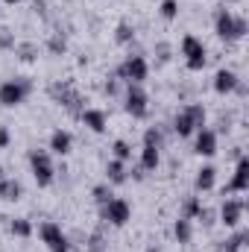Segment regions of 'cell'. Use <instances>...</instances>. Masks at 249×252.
<instances>
[{"label": "cell", "mask_w": 249, "mask_h": 252, "mask_svg": "<svg viewBox=\"0 0 249 252\" xmlns=\"http://www.w3.org/2000/svg\"><path fill=\"white\" fill-rule=\"evenodd\" d=\"M202 124H205V109L202 106H187V109H182L179 115H176V132L182 135V138H187V135H193L196 129H202Z\"/></svg>", "instance_id": "6da1fadb"}, {"label": "cell", "mask_w": 249, "mask_h": 252, "mask_svg": "<svg viewBox=\"0 0 249 252\" xmlns=\"http://www.w3.org/2000/svg\"><path fill=\"white\" fill-rule=\"evenodd\" d=\"M247 32V21L244 18H235L232 12H220L217 15V35L220 38H226V41H235V38H241Z\"/></svg>", "instance_id": "7a4b0ae2"}, {"label": "cell", "mask_w": 249, "mask_h": 252, "mask_svg": "<svg viewBox=\"0 0 249 252\" xmlns=\"http://www.w3.org/2000/svg\"><path fill=\"white\" fill-rule=\"evenodd\" d=\"M30 164H32V176L38 185H50L53 182V161L44 150H32L30 153Z\"/></svg>", "instance_id": "3957f363"}, {"label": "cell", "mask_w": 249, "mask_h": 252, "mask_svg": "<svg viewBox=\"0 0 249 252\" xmlns=\"http://www.w3.org/2000/svg\"><path fill=\"white\" fill-rule=\"evenodd\" d=\"M30 94V82L27 79H9L0 85V103L3 106H18L24 103V97Z\"/></svg>", "instance_id": "277c9868"}, {"label": "cell", "mask_w": 249, "mask_h": 252, "mask_svg": "<svg viewBox=\"0 0 249 252\" xmlns=\"http://www.w3.org/2000/svg\"><path fill=\"white\" fill-rule=\"evenodd\" d=\"M182 56H185V62H187L190 70L205 67V44H202L199 38H193V35H185V41H182Z\"/></svg>", "instance_id": "5b68a950"}, {"label": "cell", "mask_w": 249, "mask_h": 252, "mask_svg": "<svg viewBox=\"0 0 249 252\" xmlns=\"http://www.w3.org/2000/svg\"><path fill=\"white\" fill-rule=\"evenodd\" d=\"M129 214H132V208H129V202L121 199V196H112V199L103 205V217H106L112 226H124L126 220H129Z\"/></svg>", "instance_id": "8992f818"}, {"label": "cell", "mask_w": 249, "mask_h": 252, "mask_svg": "<svg viewBox=\"0 0 249 252\" xmlns=\"http://www.w3.org/2000/svg\"><path fill=\"white\" fill-rule=\"evenodd\" d=\"M38 232H41V241L47 244L50 252H67V238H64V232L56 223H41Z\"/></svg>", "instance_id": "52a82bcc"}, {"label": "cell", "mask_w": 249, "mask_h": 252, "mask_svg": "<svg viewBox=\"0 0 249 252\" xmlns=\"http://www.w3.org/2000/svg\"><path fill=\"white\" fill-rule=\"evenodd\" d=\"M126 112L132 118H144L147 115V94L138 85H129V91H126Z\"/></svg>", "instance_id": "ba28073f"}, {"label": "cell", "mask_w": 249, "mask_h": 252, "mask_svg": "<svg viewBox=\"0 0 249 252\" xmlns=\"http://www.w3.org/2000/svg\"><path fill=\"white\" fill-rule=\"evenodd\" d=\"M121 73H124L132 85H138V82H144V79H147V62H144L141 56H129L126 64L121 67Z\"/></svg>", "instance_id": "9c48e42d"}, {"label": "cell", "mask_w": 249, "mask_h": 252, "mask_svg": "<svg viewBox=\"0 0 249 252\" xmlns=\"http://www.w3.org/2000/svg\"><path fill=\"white\" fill-rule=\"evenodd\" d=\"M241 214H244V202H238V199H226L223 208H220V217H223L226 226H238Z\"/></svg>", "instance_id": "30bf717a"}, {"label": "cell", "mask_w": 249, "mask_h": 252, "mask_svg": "<svg viewBox=\"0 0 249 252\" xmlns=\"http://www.w3.org/2000/svg\"><path fill=\"white\" fill-rule=\"evenodd\" d=\"M196 153L199 156H214L217 153V135L211 129H199V135H196Z\"/></svg>", "instance_id": "8fae6325"}, {"label": "cell", "mask_w": 249, "mask_h": 252, "mask_svg": "<svg viewBox=\"0 0 249 252\" xmlns=\"http://www.w3.org/2000/svg\"><path fill=\"white\" fill-rule=\"evenodd\" d=\"M238 88V76L232 73V70H217V76H214V91L217 94H232Z\"/></svg>", "instance_id": "7c38bea8"}, {"label": "cell", "mask_w": 249, "mask_h": 252, "mask_svg": "<svg viewBox=\"0 0 249 252\" xmlns=\"http://www.w3.org/2000/svg\"><path fill=\"white\" fill-rule=\"evenodd\" d=\"M158 161H161L158 144H144V150H141V167H144V170H156Z\"/></svg>", "instance_id": "4fadbf2b"}, {"label": "cell", "mask_w": 249, "mask_h": 252, "mask_svg": "<svg viewBox=\"0 0 249 252\" xmlns=\"http://www.w3.org/2000/svg\"><path fill=\"white\" fill-rule=\"evenodd\" d=\"M82 124L88 126L91 132H103V129H106V115H103L100 109H85V112H82Z\"/></svg>", "instance_id": "5bb4252c"}, {"label": "cell", "mask_w": 249, "mask_h": 252, "mask_svg": "<svg viewBox=\"0 0 249 252\" xmlns=\"http://www.w3.org/2000/svg\"><path fill=\"white\" fill-rule=\"evenodd\" d=\"M247 185H249V161L241 158L238 170H235V179L229 182V190H247Z\"/></svg>", "instance_id": "9a60e30c"}, {"label": "cell", "mask_w": 249, "mask_h": 252, "mask_svg": "<svg viewBox=\"0 0 249 252\" xmlns=\"http://www.w3.org/2000/svg\"><path fill=\"white\" fill-rule=\"evenodd\" d=\"M50 150H53V153H59V156L70 153V135L62 132V129H59V132H53V135H50Z\"/></svg>", "instance_id": "2e32d148"}, {"label": "cell", "mask_w": 249, "mask_h": 252, "mask_svg": "<svg viewBox=\"0 0 249 252\" xmlns=\"http://www.w3.org/2000/svg\"><path fill=\"white\" fill-rule=\"evenodd\" d=\"M106 176H109V182L112 185H121V182H126V167H124V161H109V167H106Z\"/></svg>", "instance_id": "e0dca14e"}, {"label": "cell", "mask_w": 249, "mask_h": 252, "mask_svg": "<svg viewBox=\"0 0 249 252\" xmlns=\"http://www.w3.org/2000/svg\"><path fill=\"white\" fill-rule=\"evenodd\" d=\"M0 196L9 199V202L18 199V196H21V185H18L15 179H0Z\"/></svg>", "instance_id": "ac0fdd59"}, {"label": "cell", "mask_w": 249, "mask_h": 252, "mask_svg": "<svg viewBox=\"0 0 249 252\" xmlns=\"http://www.w3.org/2000/svg\"><path fill=\"white\" fill-rule=\"evenodd\" d=\"M214 167H202L199 170V176H196V190H211L214 188Z\"/></svg>", "instance_id": "d6986e66"}, {"label": "cell", "mask_w": 249, "mask_h": 252, "mask_svg": "<svg viewBox=\"0 0 249 252\" xmlns=\"http://www.w3.org/2000/svg\"><path fill=\"white\" fill-rule=\"evenodd\" d=\"M173 232H176L179 244H187V241H190V220H187V217H179V220H176V229H173Z\"/></svg>", "instance_id": "ffe728a7"}, {"label": "cell", "mask_w": 249, "mask_h": 252, "mask_svg": "<svg viewBox=\"0 0 249 252\" xmlns=\"http://www.w3.org/2000/svg\"><path fill=\"white\" fill-rule=\"evenodd\" d=\"M32 232V226H30V220H24V217H18V220H12V235H18V238H27Z\"/></svg>", "instance_id": "44dd1931"}, {"label": "cell", "mask_w": 249, "mask_h": 252, "mask_svg": "<svg viewBox=\"0 0 249 252\" xmlns=\"http://www.w3.org/2000/svg\"><path fill=\"white\" fill-rule=\"evenodd\" d=\"M161 15H164L167 21H173V18L179 15V3H176V0H164V3H161Z\"/></svg>", "instance_id": "7402d4cb"}, {"label": "cell", "mask_w": 249, "mask_h": 252, "mask_svg": "<svg viewBox=\"0 0 249 252\" xmlns=\"http://www.w3.org/2000/svg\"><path fill=\"white\" fill-rule=\"evenodd\" d=\"M115 158H118V161L132 158V150H129V144H126V141H115Z\"/></svg>", "instance_id": "603a6c76"}, {"label": "cell", "mask_w": 249, "mask_h": 252, "mask_svg": "<svg viewBox=\"0 0 249 252\" xmlns=\"http://www.w3.org/2000/svg\"><path fill=\"white\" fill-rule=\"evenodd\" d=\"M244 241H247V235H235V238L229 241V247H226V250H229V252H241V247H244Z\"/></svg>", "instance_id": "cb8c5ba5"}, {"label": "cell", "mask_w": 249, "mask_h": 252, "mask_svg": "<svg viewBox=\"0 0 249 252\" xmlns=\"http://www.w3.org/2000/svg\"><path fill=\"white\" fill-rule=\"evenodd\" d=\"M94 196H97V202H100V205H106V202L112 199V193H109V188H97V190H94Z\"/></svg>", "instance_id": "d4e9b609"}, {"label": "cell", "mask_w": 249, "mask_h": 252, "mask_svg": "<svg viewBox=\"0 0 249 252\" xmlns=\"http://www.w3.org/2000/svg\"><path fill=\"white\" fill-rule=\"evenodd\" d=\"M129 38H132V30H129L126 24H121V27H118V41H129Z\"/></svg>", "instance_id": "484cf974"}, {"label": "cell", "mask_w": 249, "mask_h": 252, "mask_svg": "<svg viewBox=\"0 0 249 252\" xmlns=\"http://www.w3.org/2000/svg\"><path fill=\"white\" fill-rule=\"evenodd\" d=\"M0 47H15V41H12L9 30H0Z\"/></svg>", "instance_id": "4316f807"}, {"label": "cell", "mask_w": 249, "mask_h": 252, "mask_svg": "<svg viewBox=\"0 0 249 252\" xmlns=\"http://www.w3.org/2000/svg\"><path fill=\"white\" fill-rule=\"evenodd\" d=\"M6 144H9V129L0 126V147H6Z\"/></svg>", "instance_id": "83f0119b"}, {"label": "cell", "mask_w": 249, "mask_h": 252, "mask_svg": "<svg viewBox=\"0 0 249 252\" xmlns=\"http://www.w3.org/2000/svg\"><path fill=\"white\" fill-rule=\"evenodd\" d=\"M6 3H18V0H6Z\"/></svg>", "instance_id": "f1b7e54d"}, {"label": "cell", "mask_w": 249, "mask_h": 252, "mask_svg": "<svg viewBox=\"0 0 249 252\" xmlns=\"http://www.w3.org/2000/svg\"><path fill=\"white\" fill-rule=\"evenodd\" d=\"M0 179H3V167H0Z\"/></svg>", "instance_id": "f546056e"}, {"label": "cell", "mask_w": 249, "mask_h": 252, "mask_svg": "<svg viewBox=\"0 0 249 252\" xmlns=\"http://www.w3.org/2000/svg\"><path fill=\"white\" fill-rule=\"evenodd\" d=\"M150 252H158V250H150Z\"/></svg>", "instance_id": "4dcf8cb0"}]
</instances>
